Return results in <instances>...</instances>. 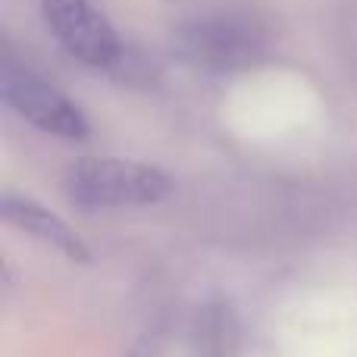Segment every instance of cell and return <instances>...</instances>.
Listing matches in <instances>:
<instances>
[{
	"label": "cell",
	"mask_w": 357,
	"mask_h": 357,
	"mask_svg": "<svg viewBox=\"0 0 357 357\" xmlns=\"http://www.w3.org/2000/svg\"><path fill=\"white\" fill-rule=\"evenodd\" d=\"M41 16L60 47L82 66L110 73L123 63V38L94 0H41Z\"/></svg>",
	"instance_id": "cell-4"
},
{
	"label": "cell",
	"mask_w": 357,
	"mask_h": 357,
	"mask_svg": "<svg viewBox=\"0 0 357 357\" xmlns=\"http://www.w3.org/2000/svg\"><path fill=\"white\" fill-rule=\"evenodd\" d=\"M0 213H3V220L10 222L13 229L31 235L35 241L47 245L50 251L63 254V257L82 260V264L91 257V254H88V245L82 241V235L75 232V229L69 226L63 216L50 213L47 207H41V204L31 201V197L6 191L3 201H0Z\"/></svg>",
	"instance_id": "cell-5"
},
{
	"label": "cell",
	"mask_w": 357,
	"mask_h": 357,
	"mask_svg": "<svg viewBox=\"0 0 357 357\" xmlns=\"http://www.w3.org/2000/svg\"><path fill=\"white\" fill-rule=\"evenodd\" d=\"M0 94L19 119L47 135L66 138V142H85L91 135L85 110L66 91L50 85L47 79L16 63L13 56H3V66H0Z\"/></svg>",
	"instance_id": "cell-3"
},
{
	"label": "cell",
	"mask_w": 357,
	"mask_h": 357,
	"mask_svg": "<svg viewBox=\"0 0 357 357\" xmlns=\"http://www.w3.org/2000/svg\"><path fill=\"white\" fill-rule=\"evenodd\" d=\"M167 169L126 157H79L63 176V191L82 210H123L163 204L173 195Z\"/></svg>",
	"instance_id": "cell-2"
},
{
	"label": "cell",
	"mask_w": 357,
	"mask_h": 357,
	"mask_svg": "<svg viewBox=\"0 0 357 357\" xmlns=\"http://www.w3.org/2000/svg\"><path fill=\"white\" fill-rule=\"evenodd\" d=\"M270 29L251 10L213 3L185 16L173 31V47L191 69L207 75H232L257 66L270 54Z\"/></svg>",
	"instance_id": "cell-1"
}]
</instances>
